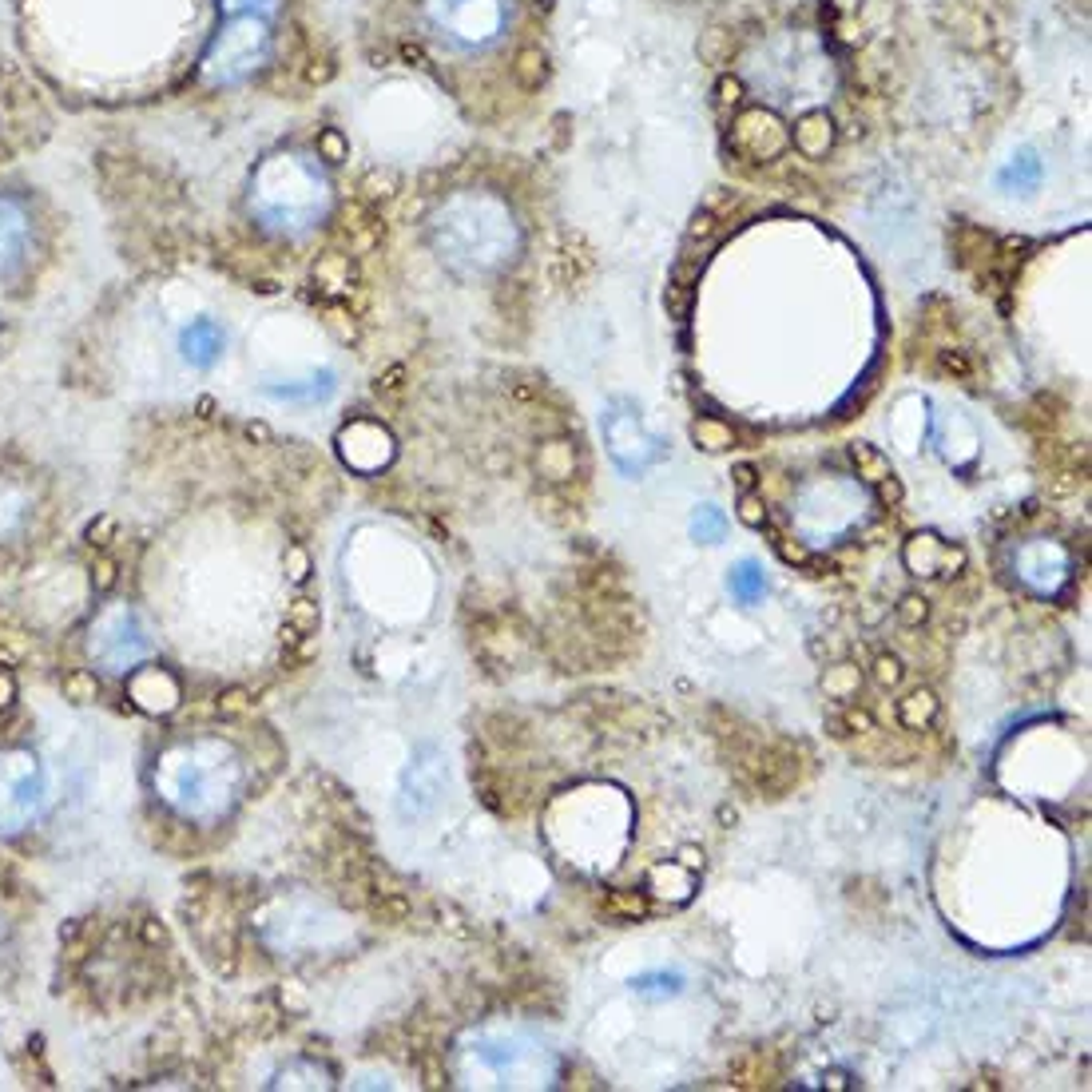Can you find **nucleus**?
I'll return each mask as SVG.
<instances>
[{"instance_id": "nucleus-1", "label": "nucleus", "mask_w": 1092, "mask_h": 1092, "mask_svg": "<svg viewBox=\"0 0 1092 1092\" xmlns=\"http://www.w3.org/2000/svg\"><path fill=\"white\" fill-rule=\"evenodd\" d=\"M250 207L278 230H303L326 211V175L310 155L278 152L250 183Z\"/></svg>"}, {"instance_id": "nucleus-2", "label": "nucleus", "mask_w": 1092, "mask_h": 1092, "mask_svg": "<svg viewBox=\"0 0 1092 1092\" xmlns=\"http://www.w3.org/2000/svg\"><path fill=\"white\" fill-rule=\"evenodd\" d=\"M270 52V20L258 8H243L219 28V36L207 48L203 72L211 84H238L255 72Z\"/></svg>"}, {"instance_id": "nucleus-3", "label": "nucleus", "mask_w": 1092, "mask_h": 1092, "mask_svg": "<svg viewBox=\"0 0 1092 1092\" xmlns=\"http://www.w3.org/2000/svg\"><path fill=\"white\" fill-rule=\"evenodd\" d=\"M425 16L445 44L477 52L505 36L509 0H425Z\"/></svg>"}, {"instance_id": "nucleus-4", "label": "nucleus", "mask_w": 1092, "mask_h": 1092, "mask_svg": "<svg viewBox=\"0 0 1092 1092\" xmlns=\"http://www.w3.org/2000/svg\"><path fill=\"white\" fill-rule=\"evenodd\" d=\"M485 199H453L437 219V243L449 258H493L489 250L505 235V219L493 215Z\"/></svg>"}, {"instance_id": "nucleus-5", "label": "nucleus", "mask_w": 1092, "mask_h": 1092, "mask_svg": "<svg viewBox=\"0 0 1092 1092\" xmlns=\"http://www.w3.org/2000/svg\"><path fill=\"white\" fill-rule=\"evenodd\" d=\"M44 798V775L36 755L28 751H5L0 755V830H16L40 810Z\"/></svg>"}, {"instance_id": "nucleus-6", "label": "nucleus", "mask_w": 1092, "mask_h": 1092, "mask_svg": "<svg viewBox=\"0 0 1092 1092\" xmlns=\"http://www.w3.org/2000/svg\"><path fill=\"white\" fill-rule=\"evenodd\" d=\"M88 648H92V656L104 667L127 671V667H135V659H144L152 652V639H147V628L139 624V616L132 608H107L92 624V644Z\"/></svg>"}, {"instance_id": "nucleus-7", "label": "nucleus", "mask_w": 1092, "mask_h": 1092, "mask_svg": "<svg viewBox=\"0 0 1092 1092\" xmlns=\"http://www.w3.org/2000/svg\"><path fill=\"white\" fill-rule=\"evenodd\" d=\"M163 787H167V798H172L183 815H207V810L219 803V783H215L211 767L195 755L167 759Z\"/></svg>"}, {"instance_id": "nucleus-8", "label": "nucleus", "mask_w": 1092, "mask_h": 1092, "mask_svg": "<svg viewBox=\"0 0 1092 1092\" xmlns=\"http://www.w3.org/2000/svg\"><path fill=\"white\" fill-rule=\"evenodd\" d=\"M441 790H445V767H441L434 747H422L402 775V810L406 815H425L441 798Z\"/></svg>"}, {"instance_id": "nucleus-9", "label": "nucleus", "mask_w": 1092, "mask_h": 1092, "mask_svg": "<svg viewBox=\"0 0 1092 1092\" xmlns=\"http://www.w3.org/2000/svg\"><path fill=\"white\" fill-rule=\"evenodd\" d=\"M179 350H183V358L195 369H211L227 350V334L215 318H195V322L183 326V334H179Z\"/></svg>"}, {"instance_id": "nucleus-10", "label": "nucleus", "mask_w": 1092, "mask_h": 1092, "mask_svg": "<svg viewBox=\"0 0 1092 1092\" xmlns=\"http://www.w3.org/2000/svg\"><path fill=\"white\" fill-rule=\"evenodd\" d=\"M127 695L135 699L144 711H172L179 704V684L172 676H167L163 667H144L132 676V684H127Z\"/></svg>"}, {"instance_id": "nucleus-11", "label": "nucleus", "mask_w": 1092, "mask_h": 1092, "mask_svg": "<svg viewBox=\"0 0 1092 1092\" xmlns=\"http://www.w3.org/2000/svg\"><path fill=\"white\" fill-rule=\"evenodd\" d=\"M28 243V215L16 199H0V275H8L20 258H24Z\"/></svg>"}, {"instance_id": "nucleus-12", "label": "nucleus", "mask_w": 1092, "mask_h": 1092, "mask_svg": "<svg viewBox=\"0 0 1092 1092\" xmlns=\"http://www.w3.org/2000/svg\"><path fill=\"white\" fill-rule=\"evenodd\" d=\"M263 394L275 397V402H286V406H318L334 394V374L318 369V374L298 378V382H286V386H263Z\"/></svg>"}, {"instance_id": "nucleus-13", "label": "nucleus", "mask_w": 1092, "mask_h": 1092, "mask_svg": "<svg viewBox=\"0 0 1092 1092\" xmlns=\"http://www.w3.org/2000/svg\"><path fill=\"white\" fill-rule=\"evenodd\" d=\"M997 183L1005 187L1009 195L1037 191V183H1041V159H1037L1033 147H1021V152H1013V159H1009V163L997 172Z\"/></svg>"}, {"instance_id": "nucleus-14", "label": "nucleus", "mask_w": 1092, "mask_h": 1092, "mask_svg": "<svg viewBox=\"0 0 1092 1092\" xmlns=\"http://www.w3.org/2000/svg\"><path fill=\"white\" fill-rule=\"evenodd\" d=\"M727 593L739 600L743 608H755L767 596V576L755 560H739L735 568H727Z\"/></svg>"}, {"instance_id": "nucleus-15", "label": "nucleus", "mask_w": 1092, "mask_h": 1092, "mask_svg": "<svg viewBox=\"0 0 1092 1092\" xmlns=\"http://www.w3.org/2000/svg\"><path fill=\"white\" fill-rule=\"evenodd\" d=\"M684 974L679 969H652V974H636L628 981V989L639 997H652V1001H664V997H679L684 994Z\"/></svg>"}, {"instance_id": "nucleus-16", "label": "nucleus", "mask_w": 1092, "mask_h": 1092, "mask_svg": "<svg viewBox=\"0 0 1092 1092\" xmlns=\"http://www.w3.org/2000/svg\"><path fill=\"white\" fill-rule=\"evenodd\" d=\"M318 624H322V612H318L314 600L298 596L294 604H286V624H283V636L286 644H298V639H310L318 632Z\"/></svg>"}, {"instance_id": "nucleus-17", "label": "nucleus", "mask_w": 1092, "mask_h": 1092, "mask_svg": "<svg viewBox=\"0 0 1092 1092\" xmlns=\"http://www.w3.org/2000/svg\"><path fill=\"white\" fill-rule=\"evenodd\" d=\"M934 715H938V699H934L929 687L910 691V695L898 704V719H901V727H910V731H926L929 723H934Z\"/></svg>"}, {"instance_id": "nucleus-18", "label": "nucleus", "mask_w": 1092, "mask_h": 1092, "mask_svg": "<svg viewBox=\"0 0 1092 1092\" xmlns=\"http://www.w3.org/2000/svg\"><path fill=\"white\" fill-rule=\"evenodd\" d=\"M823 691L830 699H838V704H850V699L858 695V671L850 664H838V667H826L823 676Z\"/></svg>"}, {"instance_id": "nucleus-19", "label": "nucleus", "mask_w": 1092, "mask_h": 1092, "mask_svg": "<svg viewBox=\"0 0 1092 1092\" xmlns=\"http://www.w3.org/2000/svg\"><path fill=\"white\" fill-rule=\"evenodd\" d=\"M96 695H99L96 671H68L64 676V699H72V704H92Z\"/></svg>"}, {"instance_id": "nucleus-20", "label": "nucleus", "mask_w": 1092, "mask_h": 1092, "mask_svg": "<svg viewBox=\"0 0 1092 1092\" xmlns=\"http://www.w3.org/2000/svg\"><path fill=\"white\" fill-rule=\"evenodd\" d=\"M691 537H699L704 545H719V537H723V513H719L715 505H704L691 520Z\"/></svg>"}, {"instance_id": "nucleus-21", "label": "nucleus", "mask_w": 1092, "mask_h": 1092, "mask_svg": "<svg viewBox=\"0 0 1092 1092\" xmlns=\"http://www.w3.org/2000/svg\"><path fill=\"white\" fill-rule=\"evenodd\" d=\"M608 914H620V918H639L648 914V898L636 894V890H612V894L604 898Z\"/></svg>"}, {"instance_id": "nucleus-22", "label": "nucleus", "mask_w": 1092, "mask_h": 1092, "mask_svg": "<svg viewBox=\"0 0 1092 1092\" xmlns=\"http://www.w3.org/2000/svg\"><path fill=\"white\" fill-rule=\"evenodd\" d=\"M854 461H858V469H863V477H866V481H874V485H878L882 477H890V461L882 457L878 449L863 445V441H858V445H854Z\"/></svg>"}, {"instance_id": "nucleus-23", "label": "nucleus", "mask_w": 1092, "mask_h": 1092, "mask_svg": "<svg viewBox=\"0 0 1092 1092\" xmlns=\"http://www.w3.org/2000/svg\"><path fill=\"white\" fill-rule=\"evenodd\" d=\"M219 715L223 719H238V715H247L250 707H255V699H250V691L247 687H227V691H219Z\"/></svg>"}, {"instance_id": "nucleus-24", "label": "nucleus", "mask_w": 1092, "mask_h": 1092, "mask_svg": "<svg viewBox=\"0 0 1092 1092\" xmlns=\"http://www.w3.org/2000/svg\"><path fill=\"white\" fill-rule=\"evenodd\" d=\"M739 520L751 525V528H763L767 525V509H763V500H759L755 493H743V500H739Z\"/></svg>"}, {"instance_id": "nucleus-25", "label": "nucleus", "mask_w": 1092, "mask_h": 1092, "mask_svg": "<svg viewBox=\"0 0 1092 1092\" xmlns=\"http://www.w3.org/2000/svg\"><path fill=\"white\" fill-rule=\"evenodd\" d=\"M901 659L898 656H878L874 659V679H878V687H894L898 679H901Z\"/></svg>"}, {"instance_id": "nucleus-26", "label": "nucleus", "mask_w": 1092, "mask_h": 1092, "mask_svg": "<svg viewBox=\"0 0 1092 1092\" xmlns=\"http://www.w3.org/2000/svg\"><path fill=\"white\" fill-rule=\"evenodd\" d=\"M926 612H929V608H926V600H921V596H901V604H898V620H901V624H906V628H918L921 620H926Z\"/></svg>"}, {"instance_id": "nucleus-27", "label": "nucleus", "mask_w": 1092, "mask_h": 1092, "mask_svg": "<svg viewBox=\"0 0 1092 1092\" xmlns=\"http://www.w3.org/2000/svg\"><path fill=\"white\" fill-rule=\"evenodd\" d=\"M116 537V520L112 517H96L92 525H88V545L92 548H107Z\"/></svg>"}, {"instance_id": "nucleus-28", "label": "nucleus", "mask_w": 1092, "mask_h": 1092, "mask_svg": "<svg viewBox=\"0 0 1092 1092\" xmlns=\"http://www.w3.org/2000/svg\"><path fill=\"white\" fill-rule=\"evenodd\" d=\"M695 437L704 441L707 449H723L727 441H731V437H727V429H719L715 422H699V425H695Z\"/></svg>"}, {"instance_id": "nucleus-29", "label": "nucleus", "mask_w": 1092, "mask_h": 1092, "mask_svg": "<svg viewBox=\"0 0 1092 1092\" xmlns=\"http://www.w3.org/2000/svg\"><path fill=\"white\" fill-rule=\"evenodd\" d=\"M92 580H96V588H99V593H107V588L116 584V560H112V556H99V560H96V573H92Z\"/></svg>"}, {"instance_id": "nucleus-30", "label": "nucleus", "mask_w": 1092, "mask_h": 1092, "mask_svg": "<svg viewBox=\"0 0 1092 1092\" xmlns=\"http://www.w3.org/2000/svg\"><path fill=\"white\" fill-rule=\"evenodd\" d=\"M779 553H783V560H790V565H807L810 560L807 545H798V540H779Z\"/></svg>"}, {"instance_id": "nucleus-31", "label": "nucleus", "mask_w": 1092, "mask_h": 1092, "mask_svg": "<svg viewBox=\"0 0 1092 1092\" xmlns=\"http://www.w3.org/2000/svg\"><path fill=\"white\" fill-rule=\"evenodd\" d=\"M878 493H882V500H890V505H898L901 500V485H898V477L890 473V477H882L878 481Z\"/></svg>"}, {"instance_id": "nucleus-32", "label": "nucleus", "mask_w": 1092, "mask_h": 1092, "mask_svg": "<svg viewBox=\"0 0 1092 1092\" xmlns=\"http://www.w3.org/2000/svg\"><path fill=\"white\" fill-rule=\"evenodd\" d=\"M13 699H16V679L8 671H0V711L13 707Z\"/></svg>"}, {"instance_id": "nucleus-33", "label": "nucleus", "mask_w": 1092, "mask_h": 1092, "mask_svg": "<svg viewBox=\"0 0 1092 1092\" xmlns=\"http://www.w3.org/2000/svg\"><path fill=\"white\" fill-rule=\"evenodd\" d=\"M306 568H310V560H306L303 548H290V576H294V580H306Z\"/></svg>"}, {"instance_id": "nucleus-34", "label": "nucleus", "mask_w": 1092, "mask_h": 1092, "mask_svg": "<svg viewBox=\"0 0 1092 1092\" xmlns=\"http://www.w3.org/2000/svg\"><path fill=\"white\" fill-rule=\"evenodd\" d=\"M735 485L743 489V493H751V489H755V469H751V465H735Z\"/></svg>"}, {"instance_id": "nucleus-35", "label": "nucleus", "mask_w": 1092, "mask_h": 1092, "mask_svg": "<svg viewBox=\"0 0 1092 1092\" xmlns=\"http://www.w3.org/2000/svg\"><path fill=\"white\" fill-rule=\"evenodd\" d=\"M144 938H147V941H163L167 934H163V926H155V921H147V926H144Z\"/></svg>"}]
</instances>
